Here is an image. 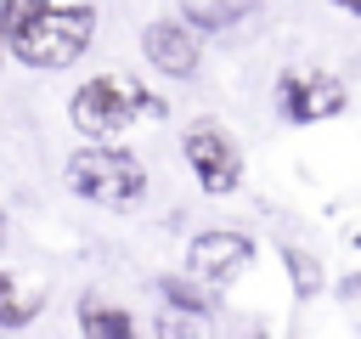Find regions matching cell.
<instances>
[{
	"mask_svg": "<svg viewBox=\"0 0 361 339\" xmlns=\"http://www.w3.org/2000/svg\"><path fill=\"white\" fill-rule=\"evenodd\" d=\"M90 40H96V6H85V0H73V6H39L23 28H11L6 34V51L23 62V68H39V73H51V68H73L85 51H90Z\"/></svg>",
	"mask_w": 361,
	"mask_h": 339,
	"instance_id": "obj_1",
	"label": "cell"
},
{
	"mask_svg": "<svg viewBox=\"0 0 361 339\" xmlns=\"http://www.w3.org/2000/svg\"><path fill=\"white\" fill-rule=\"evenodd\" d=\"M141 113H158V102L135 73H96L68 96V124L79 141H118Z\"/></svg>",
	"mask_w": 361,
	"mask_h": 339,
	"instance_id": "obj_2",
	"label": "cell"
},
{
	"mask_svg": "<svg viewBox=\"0 0 361 339\" xmlns=\"http://www.w3.org/2000/svg\"><path fill=\"white\" fill-rule=\"evenodd\" d=\"M68 192L96 209H130L147 192V170L135 153L113 141H79V153L68 158Z\"/></svg>",
	"mask_w": 361,
	"mask_h": 339,
	"instance_id": "obj_3",
	"label": "cell"
},
{
	"mask_svg": "<svg viewBox=\"0 0 361 339\" xmlns=\"http://www.w3.org/2000/svg\"><path fill=\"white\" fill-rule=\"evenodd\" d=\"M180 158L209 198H231L243 186V141L220 119H192L180 136Z\"/></svg>",
	"mask_w": 361,
	"mask_h": 339,
	"instance_id": "obj_4",
	"label": "cell"
},
{
	"mask_svg": "<svg viewBox=\"0 0 361 339\" xmlns=\"http://www.w3.org/2000/svg\"><path fill=\"white\" fill-rule=\"evenodd\" d=\"M350 102L344 79L338 73H310V68H282L276 73V113L288 124H322V119H338Z\"/></svg>",
	"mask_w": 361,
	"mask_h": 339,
	"instance_id": "obj_5",
	"label": "cell"
},
{
	"mask_svg": "<svg viewBox=\"0 0 361 339\" xmlns=\"http://www.w3.org/2000/svg\"><path fill=\"white\" fill-rule=\"evenodd\" d=\"M141 51L164 79H192L203 62V28L180 11V17H152L141 28Z\"/></svg>",
	"mask_w": 361,
	"mask_h": 339,
	"instance_id": "obj_6",
	"label": "cell"
},
{
	"mask_svg": "<svg viewBox=\"0 0 361 339\" xmlns=\"http://www.w3.org/2000/svg\"><path fill=\"white\" fill-rule=\"evenodd\" d=\"M248 266H254V237H248V232L214 226V232H197V237L186 243V271H197L209 288H231Z\"/></svg>",
	"mask_w": 361,
	"mask_h": 339,
	"instance_id": "obj_7",
	"label": "cell"
},
{
	"mask_svg": "<svg viewBox=\"0 0 361 339\" xmlns=\"http://www.w3.org/2000/svg\"><path fill=\"white\" fill-rule=\"evenodd\" d=\"M158 294H164V305H175V311H186V316H209V311H214V294H209V282H203L197 271H186V277H164Z\"/></svg>",
	"mask_w": 361,
	"mask_h": 339,
	"instance_id": "obj_8",
	"label": "cell"
},
{
	"mask_svg": "<svg viewBox=\"0 0 361 339\" xmlns=\"http://www.w3.org/2000/svg\"><path fill=\"white\" fill-rule=\"evenodd\" d=\"M79 328H85V333H102V339H130V333H135V316H130L124 305L85 299V305H79Z\"/></svg>",
	"mask_w": 361,
	"mask_h": 339,
	"instance_id": "obj_9",
	"label": "cell"
},
{
	"mask_svg": "<svg viewBox=\"0 0 361 339\" xmlns=\"http://www.w3.org/2000/svg\"><path fill=\"white\" fill-rule=\"evenodd\" d=\"M39 305H45V294L17 288V277H11V271H0V328H23V322H34V316H39Z\"/></svg>",
	"mask_w": 361,
	"mask_h": 339,
	"instance_id": "obj_10",
	"label": "cell"
},
{
	"mask_svg": "<svg viewBox=\"0 0 361 339\" xmlns=\"http://www.w3.org/2000/svg\"><path fill=\"white\" fill-rule=\"evenodd\" d=\"M282 266H288V277H293V294H299V299H316V288H322V266H316L305 249H282Z\"/></svg>",
	"mask_w": 361,
	"mask_h": 339,
	"instance_id": "obj_11",
	"label": "cell"
},
{
	"mask_svg": "<svg viewBox=\"0 0 361 339\" xmlns=\"http://www.w3.org/2000/svg\"><path fill=\"white\" fill-rule=\"evenodd\" d=\"M39 6H51V0H0V28H6V34H11V28H23Z\"/></svg>",
	"mask_w": 361,
	"mask_h": 339,
	"instance_id": "obj_12",
	"label": "cell"
},
{
	"mask_svg": "<svg viewBox=\"0 0 361 339\" xmlns=\"http://www.w3.org/2000/svg\"><path fill=\"white\" fill-rule=\"evenodd\" d=\"M327 6H338V11H350V17H361V0H327Z\"/></svg>",
	"mask_w": 361,
	"mask_h": 339,
	"instance_id": "obj_13",
	"label": "cell"
},
{
	"mask_svg": "<svg viewBox=\"0 0 361 339\" xmlns=\"http://www.w3.org/2000/svg\"><path fill=\"white\" fill-rule=\"evenodd\" d=\"M6 232H11V226H6V209H0V249H6Z\"/></svg>",
	"mask_w": 361,
	"mask_h": 339,
	"instance_id": "obj_14",
	"label": "cell"
},
{
	"mask_svg": "<svg viewBox=\"0 0 361 339\" xmlns=\"http://www.w3.org/2000/svg\"><path fill=\"white\" fill-rule=\"evenodd\" d=\"M0 51H6V28H0Z\"/></svg>",
	"mask_w": 361,
	"mask_h": 339,
	"instance_id": "obj_15",
	"label": "cell"
}]
</instances>
